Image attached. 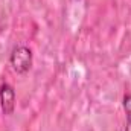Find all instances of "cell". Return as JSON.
I'll return each mask as SVG.
<instances>
[{"instance_id": "1", "label": "cell", "mask_w": 131, "mask_h": 131, "mask_svg": "<svg viewBox=\"0 0 131 131\" xmlns=\"http://www.w3.org/2000/svg\"><path fill=\"white\" fill-rule=\"evenodd\" d=\"M9 64L12 66L14 72L18 75H26L34 64V53L32 49L25 46V44H18L11 50L9 55Z\"/></svg>"}, {"instance_id": "2", "label": "cell", "mask_w": 131, "mask_h": 131, "mask_svg": "<svg viewBox=\"0 0 131 131\" xmlns=\"http://www.w3.org/2000/svg\"><path fill=\"white\" fill-rule=\"evenodd\" d=\"M15 101H17V96H15L14 87L11 84H8V82H3L0 85V108H2L5 116L14 114V111H15Z\"/></svg>"}, {"instance_id": "3", "label": "cell", "mask_w": 131, "mask_h": 131, "mask_svg": "<svg viewBox=\"0 0 131 131\" xmlns=\"http://www.w3.org/2000/svg\"><path fill=\"white\" fill-rule=\"evenodd\" d=\"M122 104L125 110V131H131V95H125Z\"/></svg>"}]
</instances>
